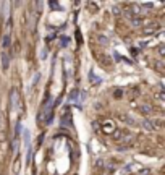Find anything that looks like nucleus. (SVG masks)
Here are the masks:
<instances>
[{
    "label": "nucleus",
    "mask_w": 165,
    "mask_h": 175,
    "mask_svg": "<svg viewBox=\"0 0 165 175\" xmlns=\"http://www.w3.org/2000/svg\"><path fill=\"white\" fill-rule=\"evenodd\" d=\"M52 109H54V104H52V97L49 96V99L44 102V105L39 110L37 122L39 123H50L52 122Z\"/></svg>",
    "instance_id": "nucleus-1"
},
{
    "label": "nucleus",
    "mask_w": 165,
    "mask_h": 175,
    "mask_svg": "<svg viewBox=\"0 0 165 175\" xmlns=\"http://www.w3.org/2000/svg\"><path fill=\"white\" fill-rule=\"evenodd\" d=\"M126 136H133L131 131L126 128H115L113 133H112V138L115 141H126Z\"/></svg>",
    "instance_id": "nucleus-2"
},
{
    "label": "nucleus",
    "mask_w": 165,
    "mask_h": 175,
    "mask_svg": "<svg viewBox=\"0 0 165 175\" xmlns=\"http://www.w3.org/2000/svg\"><path fill=\"white\" fill-rule=\"evenodd\" d=\"M18 102H19V94L16 89H11L10 91V107L13 110L18 109Z\"/></svg>",
    "instance_id": "nucleus-3"
},
{
    "label": "nucleus",
    "mask_w": 165,
    "mask_h": 175,
    "mask_svg": "<svg viewBox=\"0 0 165 175\" xmlns=\"http://www.w3.org/2000/svg\"><path fill=\"white\" fill-rule=\"evenodd\" d=\"M0 62H2V70L7 71L10 67V54L8 50H2V54H0Z\"/></svg>",
    "instance_id": "nucleus-4"
},
{
    "label": "nucleus",
    "mask_w": 165,
    "mask_h": 175,
    "mask_svg": "<svg viewBox=\"0 0 165 175\" xmlns=\"http://www.w3.org/2000/svg\"><path fill=\"white\" fill-rule=\"evenodd\" d=\"M113 130H115V125H113V122H112V120H105V122H104V125H102V131H104V133L112 135V133H113Z\"/></svg>",
    "instance_id": "nucleus-5"
},
{
    "label": "nucleus",
    "mask_w": 165,
    "mask_h": 175,
    "mask_svg": "<svg viewBox=\"0 0 165 175\" xmlns=\"http://www.w3.org/2000/svg\"><path fill=\"white\" fill-rule=\"evenodd\" d=\"M11 46V36L8 33H5L2 36V50H7Z\"/></svg>",
    "instance_id": "nucleus-6"
},
{
    "label": "nucleus",
    "mask_w": 165,
    "mask_h": 175,
    "mask_svg": "<svg viewBox=\"0 0 165 175\" xmlns=\"http://www.w3.org/2000/svg\"><path fill=\"white\" fill-rule=\"evenodd\" d=\"M60 125L66 126V128H68V126H71V115H70V112H66L62 118H60Z\"/></svg>",
    "instance_id": "nucleus-7"
},
{
    "label": "nucleus",
    "mask_w": 165,
    "mask_h": 175,
    "mask_svg": "<svg viewBox=\"0 0 165 175\" xmlns=\"http://www.w3.org/2000/svg\"><path fill=\"white\" fill-rule=\"evenodd\" d=\"M130 21H131V25L134 26V28H139V26H144V25H146V19H143L141 16H134V18H131Z\"/></svg>",
    "instance_id": "nucleus-8"
},
{
    "label": "nucleus",
    "mask_w": 165,
    "mask_h": 175,
    "mask_svg": "<svg viewBox=\"0 0 165 175\" xmlns=\"http://www.w3.org/2000/svg\"><path fill=\"white\" fill-rule=\"evenodd\" d=\"M138 110L141 114H144V115H149L152 112V107L151 105H147V104H141V105H138Z\"/></svg>",
    "instance_id": "nucleus-9"
},
{
    "label": "nucleus",
    "mask_w": 165,
    "mask_h": 175,
    "mask_svg": "<svg viewBox=\"0 0 165 175\" xmlns=\"http://www.w3.org/2000/svg\"><path fill=\"white\" fill-rule=\"evenodd\" d=\"M134 169H136V165H134V164H130V165L123 167L122 172H120V175H130L131 172H134Z\"/></svg>",
    "instance_id": "nucleus-10"
},
{
    "label": "nucleus",
    "mask_w": 165,
    "mask_h": 175,
    "mask_svg": "<svg viewBox=\"0 0 165 175\" xmlns=\"http://www.w3.org/2000/svg\"><path fill=\"white\" fill-rule=\"evenodd\" d=\"M159 29H160V26L154 23V26H147V28H144V33H146V34H154V33H157Z\"/></svg>",
    "instance_id": "nucleus-11"
},
{
    "label": "nucleus",
    "mask_w": 165,
    "mask_h": 175,
    "mask_svg": "<svg viewBox=\"0 0 165 175\" xmlns=\"http://www.w3.org/2000/svg\"><path fill=\"white\" fill-rule=\"evenodd\" d=\"M89 81L92 83V85H97V83H100V81H102V79H100V78H97V76H96V73H94V70H91V71H89Z\"/></svg>",
    "instance_id": "nucleus-12"
},
{
    "label": "nucleus",
    "mask_w": 165,
    "mask_h": 175,
    "mask_svg": "<svg viewBox=\"0 0 165 175\" xmlns=\"http://www.w3.org/2000/svg\"><path fill=\"white\" fill-rule=\"evenodd\" d=\"M143 126H144V130H147V131H155V126L152 125L151 120H144L143 122Z\"/></svg>",
    "instance_id": "nucleus-13"
},
{
    "label": "nucleus",
    "mask_w": 165,
    "mask_h": 175,
    "mask_svg": "<svg viewBox=\"0 0 165 175\" xmlns=\"http://www.w3.org/2000/svg\"><path fill=\"white\" fill-rule=\"evenodd\" d=\"M68 101H70V102H76V101H78V89H75V91H71V93H70V97H68Z\"/></svg>",
    "instance_id": "nucleus-14"
},
{
    "label": "nucleus",
    "mask_w": 165,
    "mask_h": 175,
    "mask_svg": "<svg viewBox=\"0 0 165 175\" xmlns=\"http://www.w3.org/2000/svg\"><path fill=\"white\" fill-rule=\"evenodd\" d=\"M68 42H70V39H68L66 36H62V39H60V46H62V47H66Z\"/></svg>",
    "instance_id": "nucleus-15"
},
{
    "label": "nucleus",
    "mask_w": 165,
    "mask_h": 175,
    "mask_svg": "<svg viewBox=\"0 0 165 175\" xmlns=\"http://www.w3.org/2000/svg\"><path fill=\"white\" fill-rule=\"evenodd\" d=\"M19 133H21V123H16V126H15V138H19Z\"/></svg>",
    "instance_id": "nucleus-16"
},
{
    "label": "nucleus",
    "mask_w": 165,
    "mask_h": 175,
    "mask_svg": "<svg viewBox=\"0 0 165 175\" xmlns=\"http://www.w3.org/2000/svg\"><path fill=\"white\" fill-rule=\"evenodd\" d=\"M100 58L105 62V65H110V63H112V58H110V57H107V55H100Z\"/></svg>",
    "instance_id": "nucleus-17"
},
{
    "label": "nucleus",
    "mask_w": 165,
    "mask_h": 175,
    "mask_svg": "<svg viewBox=\"0 0 165 175\" xmlns=\"http://www.w3.org/2000/svg\"><path fill=\"white\" fill-rule=\"evenodd\" d=\"M149 174H151V170L149 169H143V170H139L138 172V175H149Z\"/></svg>",
    "instance_id": "nucleus-18"
},
{
    "label": "nucleus",
    "mask_w": 165,
    "mask_h": 175,
    "mask_svg": "<svg viewBox=\"0 0 165 175\" xmlns=\"http://www.w3.org/2000/svg\"><path fill=\"white\" fill-rule=\"evenodd\" d=\"M122 120H125L126 123H130V125H133V123H134V120H133V118H130V117H122Z\"/></svg>",
    "instance_id": "nucleus-19"
},
{
    "label": "nucleus",
    "mask_w": 165,
    "mask_h": 175,
    "mask_svg": "<svg viewBox=\"0 0 165 175\" xmlns=\"http://www.w3.org/2000/svg\"><path fill=\"white\" fill-rule=\"evenodd\" d=\"M157 99H159V101H164V99H165V96H164V93H159V94H157V96H155Z\"/></svg>",
    "instance_id": "nucleus-20"
},
{
    "label": "nucleus",
    "mask_w": 165,
    "mask_h": 175,
    "mask_svg": "<svg viewBox=\"0 0 165 175\" xmlns=\"http://www.w3.org/2000/svg\"><path fill=\"white\" fill-rule=\"evenodd\" d=\"M159 54H160V55H164V54H165V47H164V46H160V47H159Z\"/></svg>",
    "instance_id": "nucleus-21"
},
{
    "label": "nucleus",
    "mask_w": 165,
    "mask_h": 175,
    "mask_svg": "<svg viewBox=\"0 0 165 175\" xmlns=\"http://www.w3.org/2000/svg\"><path fill=\"white\" fill-rule=\"evenodd\" d=\"M49 5L52 7V8H58V3H57V2H50Z\"/></svg>",
    "instance_id": "nucleus-22"
},
{
    "label": "nucleus",
    "mask_w": 165,
    "mask_h": 175,
    "mask_svg": "<svg viewBox=\"0 0 165 175\" xmlns=\"http://www.w3.org/2000/svg\"><path fill=\"white\" fill-rule=\"evenodd\" d=\"M99 41L102 42V44H107V39H104V36H100V39H99Z\"/></svg>",
    "instance_id": "nucleus-23"
},
{
    "label": "nucleus",
    "mask_w": 165,
    "mask_h": 175,
    "mask_svg": "<svg viewBox=\"0 0 165 175\" xmlns=\"http://www.w3.org/2000/svg\"><path fill=\"white\" fill-rule=\"evenodd\" d=\"M113 13H115V15H118V13H120V10H118V7H115V8H113Z\"/></svg>",
    "instance_id": "nucleus-24"
}]
</instances>
